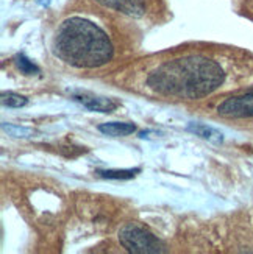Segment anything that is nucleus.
Masks as SVG:
<instances>
[{
  "label": "nucleus",
  "instance_id": "obj_4",
  "mask_svg": "<svg viewBox=\"0 0 253 254\" xmlns=\"http://www.w3.org/2000/svg\"><path fill=\"white\" fill-rule=\"evenodd\" d=\"M217 114L225 119H252L253 117V87L243 94L228 97L216 108Z\"/></svg>",
  "mask_w": 253,
  "mask_h": 254
},
{
  "label": "nucleus",
  "instance_id": "obj_11",
  "mask_svg": "<svg viewBox=\"0 0 253 254\" xmlns=\"http://www.w3.org/2000/svg\"><path fill=\"white\" fill-rule=\"evenodd\" d=\"M2 103L9 108H22L27 105V98L14 92H3L2 94Z\"/></svg>",
  "mask_w": 253,
  "mask_h": 254
},
{
  "label": "nucleus",
  "instance_id": "obj_7",
  "mask_svg": "<svg viewBox=\"0 0 253 254\" xmlns=\"http://www.w3.org/2000/svg\"><path fill=\"white\" fill-rule=\"evenodd\" d=\"M98 131L111 137H124L136 131V127L128 122H108L98 127Z\"/></svg>",
  "mask_w": 253,
  "mask_h": 254
},
{
  "label": "nucleus",
  "instance_id": "obj_8",
  "mask_svg": "<svg viewBox=\"0 0 253 254\" xmlns=\"http://www.w3.org/2000/svg\"><path fill=\"white\" fill-rule=\"evenodd\" d=\"M188 129L191 132H194L195 136H200L202 139H206V140L214 142V143H221L224 140L222 132H219L217 129L211 128V127H206L203 124H189Z\"/></svg>",
  "mask_w": 253,
  "mask_h": 254
},
{
  "label": "nucleus",
  "instance_id": "obj_3",
  "mask_svg": "<svg viewBox=\"0 0 253 254\" xmlns=\"http://www.w3.org/2000/svg\"><path fill=\"white\" fill-rule=\"evenodd\" d=\"M119 242L133 254H161L166 251V247L157 236L136 223H128L119 231Z\"/></svg>",
  "mask_w": 253,
  "mask_h": 254
},
{
  "label": "nucleus",
  "instance_id": "obj_9",
  "mask_svg": "<svg viewBox=\"0 0 253 254\" xmlns=\"http://www.w3.org/2000/svg\"><path fill=\"white\" fill-rule=\"evenodd\" d=\"M139 172H141L139 169H135V170H98L97 175L102 176V178H106V180H130V178H135Z\"/></svg>",
  "mask_w": 253,
  "mask_h": 254
},
{
  "label": "nucleus",
  "instance_id": "obj_5",
  "mask_svg": "<svg viewBox=\"0 0 253 254\" xmlns=\"http://www.w3.org/2000/svg\"><path fill=\"white\" fill-rule=\"evenodd\" d=\"M105 8L119 11V13L131 16V17H141L147 11L146 0H95Z\"/></svg>",
  "mask_w": 253,
  "mask_h": 254
},
{
  "label": "nucleus",
  "instance_id": "obj_12",
  "mask_svg": "<svg viewBox=\"0 0 253 254\" xmlns=\"http://www.w3.org/2000/svg\"><path fill=\"white\" fill-rule=\"evenodd\" d=\"M3 131H6L9 136L13 137H30L33 136V131L28 129V128H24V127H16V125H6L3 124Z\"/></svg>",
  "mask_w": 253,
  "mask_h": 254
},
{
  "label": "nucleus",
  "instance_id": "obj_1",
  "mask_svg": "<svg viewBox=\"0 0 253 254\" xmlns=\"http://www.w3.org/2000/svg\"><path fill=\"white\" fill-rule=\"evenodd\" d=\"M227 80L224 65L205 55H184L164 61L146 76V87L161 97L199 100L221 89Z\"/></svg>",
  "mask_w": 253,
  "mask_h": 254
},
{
  "label": "nucleus",
  "instance_id": "obj_6",
  "mask_svg": "<svg viewBox=\"0 0 253 254\" xmlns=\"http://www.w3.org/2000/svg\"><path fill=\"white\" fill-rule=\"evenodd\" d=\"M86 109L97 113H111L117 108V103L111 98L106 97H87V95H77L75 97Z\"/></svg>",
  "mask_w": 253,
  "mask_h": 254
},
{
  "label": "nucleus",
  "instance_id": "obj_2",
  "mask_svg": "<svg viewBox=\"0 0 253 254\" xmlns=\"http://www.w3.org/2000/svg\"><path fill=\"white\" fill-rule=\"evenodd\" d=\"M53 52L74 67L94 69L111 61L114 49L98 25L83 17H69L55 33Z\"/></svg>",
  "mask_w": 253,
  "mask_h": 254
},
{
  "label": "nucleus",
  "instance_id": "obj_10",
  "mask_svg": "<svg viewBox=\"0 0 253 254\" xmlns=\"http://www.w3.org/2000/svg\"><path fill=\"white\" fill-rule=\"evenodd\" d=\"M16 61V65H17V69L24 73V75H36L39 73V69H38V65L30 61L25 55H17V57L14 58Z\"/></svg>",
  "mask_w": 253,
  "mask_h": 254
}]
</instances>
